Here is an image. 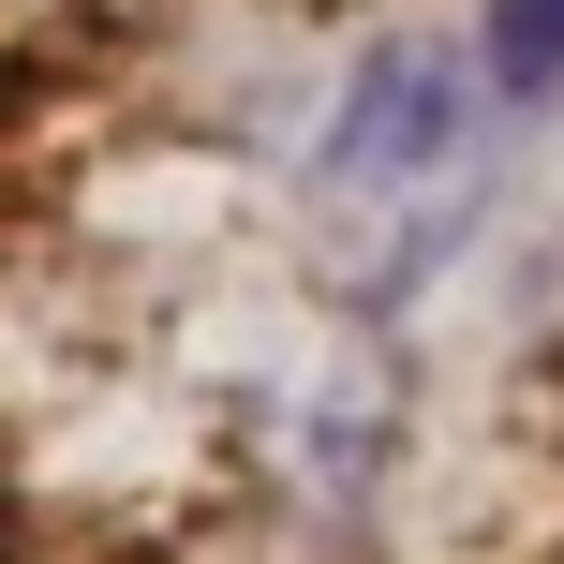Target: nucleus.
I'll use <instances>...</instances> for the list:
<instances>
[{
	"mask_svg": "<svg viewBox=\"0 0 564 564\" xmlns=\"http://www.w3.org/2000/svg\"><path fill=\"white\" fill-rule=\"evenodd\" d=\"M490 134H506V105H490L476 45L460 30H387L341 75L327 134H312V253H327V282L401 297L460 238V208L490 178Z\"/></svg>",
	"mask_w": 564,
	"mask_h": 564,
	"instance_id": "f257e3e1",
	"label": "nucleus"
},
{
	"mask_svg": "<svg viewBox=\"0 0 564 564\" xmlns=\"http://www.w3.org/2000/svg\"><path fill=\"white\" fill-rule=\"evenodd\" d=\"M460 45H476V75H490V105H506V119L564 105V0H490Z\"/></svg>",
	"mask_w": 564,
	"mask_h": 564,
	"instance_id": "f03ea898",
	"label": "nucleus"
}]
</instances>
